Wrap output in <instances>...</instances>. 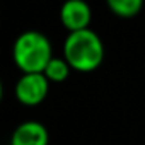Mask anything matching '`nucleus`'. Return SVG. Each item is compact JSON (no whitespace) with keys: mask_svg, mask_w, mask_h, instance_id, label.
Returning a JSON list of instances; mask_svg holds the SVG:
<instances>
[{"mask_svg":"<svg viewBox=\"0 0 145 145\" xmlns=\"http://www.w3.org/2000/svg\"><path fill=\"white\" fill-rule=\"evenodd\" d=\"M63 58L68 61L72 70L89 74L97 70L104 60V43L91 27L68 33L63 41Z\"/></svg>","mask_w":145,"mask_h":145,"instance_id":"f257e3e1","label":"nucleus"},{"mask_svg":"<svg viewBox=\"0 0 145 145\" xmlns=\"http://www.w3.org/2000/svg\"><path fill=\"white\" fill-rule=\"evenodd\" d=\"M50 91V80L44 74H22L16 84V99L24 106L41 104Z\"/></svg>","mask_w":145,"mask_h":145,"instance_id":"7ed1b4c3","label":"nucleus"},{"mask_svg":"<svg viewBox=\"0 0 145 145\" xmlns=\"http://www.w3.org/2000/svg\"><path fill=\"white\" fill-rule=\"evenodd\" d=\"M48 142L50 135L46 126L33 120L21 123L10 137V145H48Z\"/></svg>","mask_w":145,"mask_h":145,"instance_id":"39448f33","label":"nucleus"},{"mask_svg":"<svg viewBox=\"0 0 145 145\" xmlns=\"http://www.w3.org/2000/svg\"><path fill=\"white\" fill-rule=\"evenodd\" d=\"M12 58L22 74H43L53 58V48L46 34L29 29L16 38Z\"/></svg>","mask_w":145,"mask_h":145,"instance_id":"f03ea898","label":"nucleus"},{"mask_svg":"<svg viewBox=\"0 0 145 145\" xmlns=\"http://www.w3.org/2000/svg\"><path fill=\"white\" fill-rule=\"evenodd\" d=\"M106 5L114 16L121 19H130L142 10L143 0H106Z\"/></svg>","mask_w":145,"mask_h":145,"instance_id":"0eeeda50","label":"nucleus"},{"mask_svg":"<svg viewBox=\"0 0 145 145\" xmlns=\"http://www.w3.org/2000/svg\"><path fill=\"white\" fill-rule=\"evenodd\" d=\"M92 9L86 0H65L60 7V22L68 33L89 29Z\"/></svg>","mask_w":145,"mask_h":145,"instance_id":"20e7f679","label":"nucleus"},{"mask_svg":"<svg viewBox=\"0 0 145 145\" xmlns=\"http://www.w3.org/2000/svg\"><path fill=\"white\" fill-rule=\"evenodd\" d=\"M70 72H72V67L68 65V61L63 56H53L51 61L46 65L43 74H44V77L50 82L61 84V82H65L70 77Z\"/></svg>","mask_w":145,"mask_h":145,"instance_id":"423d86ee","label":"nucleus"}]
</instances>
